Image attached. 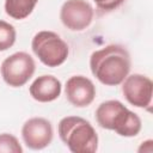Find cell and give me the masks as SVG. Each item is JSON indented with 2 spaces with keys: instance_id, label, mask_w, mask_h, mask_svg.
<instances>
[{
  "instance_id": "cell-1",
  "label": "cell",
  "mask_w": 153,
  "mask_h": 153,
  "mask_svg": "<svg viewBox=\"0 0 153 153\" xmlns=\"http://www.w3.org/2000/svg\"><path fill=\"white\" fill-rule=\"evenodd\" d=\"M131 60L129 51L120 44H109L93 51L90 56V69L93 76L106 86L121 85L129 74Z\"/></svg>"
},
{
  "instance_id": "cell-2",
  "label": "cell",
  "mask_w": 153,
  "mask_h": 153,
  "mask_svg": "<svg viewBox=\"0 0 153 153\" xmlns=\"http://www.w3.org/2000/svg\"><path fill=\"white\" fill-rule=\"evenodd\" d=\"M94 115L100 128L112 130L120 136H136L142 128V122L139 115L129 110L117 99H110L100 103L96 109Z\"/></svg>"
},
{
  "instance_id": "cell-3",
  "label": "cell",
  "mask_w": 153,
  "mask_h": 153,
  "mask_svg": "<svg viewBox=\"0 0 153 153\" xmlns=\"http://www.w3.org/2000/svg\"><path fill=\"white\" fill-rule=\"evenodd\" d=\"M61 141L72 153H94L98 149V134L93 126L80 116H66L57 124Z\"/></svg>"
},
{
  "instance_id": "cell-4",
  "label": "cell",
  "mask_w": 153,
  "mask_h": 153,
  "mask_svg": "<svg viewBox=\"0 0 153 153\" xmlns=\"http://www.w3.org/2000/svg\"><path fill=\"white\" fill-rule=\"evenodd\" d=\"M31 49L38 60L47 67L61 66L68 57V44L54 31H38L31 41Z\"/></svg>"
},
{
  "instance_id": "cell-5",
  "label": "cell",
  "mask_w": 153,
  "mask_h": 153,
  "mask_svg": "<svg viewBox=\"0 0 153 153\" xmlns=\"http://www.w3.org/2000/svg\"><path fill=\"white\" fill-rule=\"evenodd\" d=\"M36 63L33 57L25 51H17L7 56L0 67L4 81L11 87L24 86L33 75Z\"/></svg>"
},
{
  "instance_id": "cell-6",
  "label": "cell",
  "mask_w": 153,
  "mask_h": 153,
  "mask_svg": "<svg viewBox=\"0 0 153 153\" xmlns=\"http://www.w3.org/2000/svg\"><path fill=\"white\" fill-rule=\"evenodd\" d=\"M121 90L123 97L129 104L151 111L153 98V82L148 76L139 73L128 74L122 81Z\"/></svg>"
},
{
  "instance_id": "cell-7",
  "label": "cell",
  "mask_w": 153,
  "mask_h": 153,
  "mask_svg": "<svg viewBox=\"0 0 153 153\" xmlns=\"http://www.w3.org/2000/svg\"><path fill=\"white\" fill-rule=\"evenodd\" d=\"M93 7L87 0H67L60 10L61 23L71 31H82L93 20Z\"/></svg>"
},
{
  "instance_id": "cell-8",
  "label": "cell",
  "mask_w": 153,
  "mask_h": 153,
  "mask_svg": "<svg viewBox=\"0 0 153 153\" xmlns=\"http://www.w3.org/2000/svg\"><path fill=\"white\" fill-rule=\"evenodd\" d=\"M22 137L25 146L30 149H43L53 141V126L44 117H31L22 127Z\"/></svg>"
},
{
  "instance_id": "cell-9",
  "label": "cell",
  "mask_w": 153,
  "mask_h": 153,
  "mask_svg": "<svg viewBox=\"0 0 153 153\" xmlns=\"http://www.w3.org/2000/svg\"><path fill=\"white\" fill-rule=\"evenodd\" d=\"M96 86L85 75H73L65 85L67 100L75 108H86L96 98Z\"/></svg>"
},
{
  "instance_id": "cell-10",
  "label": "cell",
  "mask_w": 153,
  "mask_h": 153,
  "mask_svg": "<svg viewBox=\"0 0 153 153\" xmlns=\"http://www.w3.org/2000/svg\"><path fill=\"white\" fill-rule=\"evenodd\" d=\"M30 96L39 103H49L57 99L62 92L61 81L50 74H43L36 78L29 87Z\"/></svg>"
},
{
  "instance_id": "cell-11",
  "label": "cell",
  "mask_w": 153,
  "mask_h": 153,
  "mask_svg": "<svg viewBox=\"0 0 153 153\" xmlns=\"http://www.w3.org/2000/svg\"><path fill=\"white\" fill-rule=\"evenodd\" d=\"M38 0H5V12L8 17L22 20L27 18L35 10Z\"/></svg>"
},
{
  "instance_id": "cell-12",
  "label": "cell",
  "mask_w": 153,
  "mask_h": 153,
  "mask_svg": "<svg viewBox=\"0 0 153 153\" xmlns=\"http://www.w3.org/2000/svg\"><path fill=\"white\" fill-rule=\"evenodd\" d=\"M17 38L16 29L12 24L0 19V51H5L11 48Z\"/></svg>"
},
{
  "instance_id": "cell-13",
  "label": "cell",
  "mask_w": 153,
  "mask_h": 153,
  "mask_svg": "<svg viewBox=\"0 0 153 153\" xmlns=\"http://www.w3.org/2000/svg\"><path fill=\"white\" fill-rule=\"evenodd\" d=\"M0 153H23L18 139L8 133L0 134Z\"/></svg>"
},
{
  "instance_id": "cell-14",
  "label": "cell",
  "mask_w": 153,
  "mask_h": 153,
  "mask_svg": "<svg viewBox=\"0 0 153 153\" xmlns=\"http://www.w3.org/2000/svg\"><path fill=\"white\" fill-rule=\"evenodd\" d=\"M97 5V7L102 11H112L120 7L124 0H93Z\"/></svg>"
},
{
  "instance_id": "cell-15",
  "label": "cell",
  "mask_w": 153,
  "mask_h": 153,
  "mask_svg": "<svg viewBox=\"0 0 153 153\" xmlns=\"http://www.w3.org/2000/svg\"><path fill=\"white\" fill-rule=\"evenodd\" d=\"M137 152H140V153H152L153 152V140H146V141H143L141 145H140V147L137 148Z\"/></svg>"
}]
</instances>
